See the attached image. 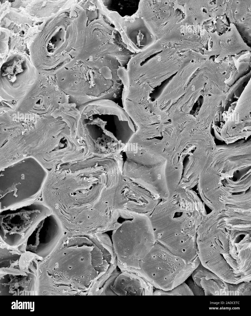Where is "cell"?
<instances>
[{"label":"cell","instance_id":"obj_16","mask_svg":"<svg viewBox=\"0 0 251 316\" xmlns=\"http://www.w3.org/2000/svg\"><path fill=\"white\" fill-rule=\"evenodd\" d=\"M193 280L205 296H229L230 283L226 282L201 263L191 274Z\"/></svg>","mask_w":251,"mask_h":316},{"label":"cell","instance_id":"obj_7","mask_svg":"<svg viewBox=\"0 0 251 316\" xmlns=\"http://www.w3.org/2000/svg\"><path fill=\"white\" fill-rule=\"evenodd\" d=\"M200 263L189 262L156 242L135 273L156 289L167 291L185 281Z\"/></svg>","mask_w":251,"mask_h":316},{"label":"cell","instance_id":"obj_9","mask_svg":"<svg viewBox=\"0 0 251 316\" xmlns=\"http://www.w3.org/2000/svg\"><path fill=\"white\" fill-rule=\"evenodd\" d=\"M0 211V241L14 247L23 244L39 222L52 213L43 201L36 200Z\"/></svg>","mask_w":251,"mask_h":316},{"label":"cell","instance_id":"obj_5","mask_svg":"<svg viewBox=\"0 0 251 316\" xmlns=\"http://www.w3.org/2000/svg\"><path fill=\"white\" fill-rule=\"evenodd\" d=\"M112 235L117 267L121 272H134L156 240L148 216L121 210Z\"/></svg>","mask_w":251,"mask_h":316},{"label":"cell","instance_id":"obj_8","mask_svg":"<svg viewBox=\"0 0 251 316\" xmlns=\"http://www.w3.org/2000/svg\"><path fill=\"white\" fill-rule=\"evenodd\" d=\"M127 151V176L134 182L159 196L162 200L169 196L166 171L168 160L149 148L130 143Z\"/></svg>","mask_w":251,"mask_h":316},{"label":"cell","instance_id":"obj_20","mask_svg":"<svg viewBox=\"0 0 251 316\" xmlns=\"http://www.w3.org/2000/svg\"><path fill=\"white\" fill-rule=\"evenodd\" d=\"M148 107L151 112L159 117L160 123H165L170 122L168 112L164 111L161 109L154 101H150L148 104Z\"/></svg>","mask_w":251,"mask_h":316},{"label":"cell","instance_id":"obj_6","mask_svg":"<svg viewBox=\"0 0 251 316\" xmlns=\"http://www.w3.org/2000/svg\"><path fill=\"white\" fill-rule=\"evenodd\" d=\"M198 248L202 264L224 281L233 284L250 281V246L204 242L198 243Z\"/></svg>","mask_w":251,"mask_h":316},{"label":"cell","instance_id":"obj_21","mask_svg":"<svg viewBox=\"0 0 251 316\" xmlns=\"http://www.w3.org/2000/svg\"><path fill=\"white\" fill-rule=\"evenodd\" d=\"M187 285L192 292L194 295L204 296V292L203 289L197 285L192 280L189 279Z\"/></svg>","mask_w":251,"mask_h":316},{"label":"cell","instance_id":"obj_1","mask_svg":"<svg viewBox=\"0 0 251 316\" xmlns=\"http://www.w3.org/2000/svg\"><path fill=\"white\" fill-rule=\"evenodd\" d=\"M191 196L187 193L162 200L149 217L156 242L188 262L198 257L197 245L192 239Z\"/></svg>","mask_w":251,"mask_h":316},{"label":"cell","instance_id":"obj_4","mask_svg":"<svg viewBox=\"0 0 251 316\" xmlns=\"http://www.w3.org/2000/svg\"><path fill=\"white\" fill-rule=\"evenodd\" d=\"M187 54L174 41L163 38L157 40L131 58L127 69L130 84L146 82L154 89L187 65Z\"/></svg>","mask_w":251,"mask_h":316},{"label":"cell","instance_id":"obj_18","mask_svg":"<svg viewBox=\"0 0 251 316\" xmlns=\"http://www.w3.org/2000/svg\"><path fill=\"white\" fill-rule=\"evenodd\" d=\"M153 90L154 89L146 82L129 85L127 90H122V102L126 100L136 101L148 107L151 101L150 94Z\"/></svg>","mask_w":251,"mask_h":316},{"label":"cell","instance_id":"obj_14","mask_svg":"<svg viewBox=\"0 0 251 316\" xmlns=\"http://www.w3.org/2000/svg\"><path fill=\"white\" fill-rule=\"evenodd\" d=\"M154 287L143 277L127 271L121 272L107 289L108 295L152 296Z\"/></svg>","mask_w":251,"mask_h":316},{"label":"cell","instance_id":"obj_3","mask_svg":"<svg viewBox=\"0 0 251 316\" xmlns=\"http://www.w3.org/2000/svg\"><path fill=\"white\" fill-rule=\"evenodd\" d=\"M251 139L216 145L200 175L199 189H249L251 181Z\"/></svg>","mask_w":251,"mask_h":316},{"label":"cell","instance_id":"obj_12","mask_svg":"<svg viewBox=\"0 0 251 316\" xmlns=\"http://www.w3.org/2000/svg\"><path fill=\"white\" fill-rule=\"evenodd\" d=\"M182 1L140 0L138 14L157 40L168 35L185 18Z\"/></svg>","mask_w":251,"mask_h":316},{"label":"cell","instance_id":"obj_19","mask_svg":"<svg viewBox=\"0 0 251 316\" xmlns=\"http://www.w3.org/2000/svg\"><path fill=\"white\" fill-rule=\"evenodd\" d=\"M153 295L194 296V294L187 285L184 282L170 290L165 291L156 289L154 291Z\"/></svg>","mask_w":251,"mask_h":316},{"label":"cell","instance_id":"obj_13","mask_svg":"<svg viewBox=\"0 0 251 316\" xmlns=\"http://www.w3.org/2000/svg\"><path fill=\"white\" fill-rule=\"evenodd\" d=\"M64 231L60 221L52 213L39 222L20 246L24 247L26 251L45 258L55 250Z\"/></svg>","mask_w":251,"mask_h":316},{"label":"cell","instance_id":"obj_17","mask_svg":"<svg viewBox=\"0 0 251 316\" xmlns=\"http://www.w3.org/2000/svg\"><path fill=\"white\" fill-rule=\"evenodd\" d=\"M122 103L123 109L135 125L136 131L143 130L150 125L160 123L159 117L143 104L128 100Z\"/></svg>","mask_w":251,"mask_h":316},{"label":"cell","instance_id":"obj_2","mask_svg":"<svg viewBox=\"0 0 251 316\" xmlns=\"http://www.w3.org/2000/svg\"><path fill=\"white\" fill-rule=\"evenodd\" d=\"M65 65L55 74L60 89L69 96V102L78 109L83 104L100 99L113 101L119 98L122 83L117 65L91 64Z\"/></svg>","mask_w":251,"mask_h":316},{"label":"cell","instance_id":"obj_10","mask_svg":"<svg viewBox=\"0 0 251 316\" xmlns=\"http://www.w3.org/2000/svg\"><path fill=\"white\" fill-rule=\"evenodd\" d=\"M38 74L31 61L24 55H10L1 66V98L19 102L32 87Z\"/></svg>","mask_w":251,"mask_h":316},{"label":"cell","instance_id":"obj_11","mask_svg":"<svg viewBox=\"0 0 251 316\" xmlns=\"http://www.w3.org/2000/svg\"><path fill=\"white\" fill-rule=\"evenodd\" d=\"M65 94L60 89L55 74L38 73L34 84L18 102L15 110L40 116L51 115Z\"/></svg>","mask_w":251,"mask_h":316},{"label":"cell","instance_id":"obj_15","mask_svg":"<svg viewBox=\"0 0 251 316\" xmlns=\"http://www.w3.org/2000/svg\"><path fill=\"white\" fill-rule=\"evenodd\" d=\"M130 20L127 32L130 50L133 53L137 54L147 49L157 39L147 23L138 13L130 17Z\"/></svg>","mask_w":251,"mask_h":316}]
</instances>
